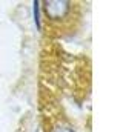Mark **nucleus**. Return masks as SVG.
I'll list each match as a JSON object with an SVG mask.
<instances>
[{"label": "nucleus", "instance_id": "obj_1", "mask_svg": "<svg viewBox=\"0 0 123 132\" xmlns=\"http://www.w3.org/2000/svg\"><path fill=\"white\" fill-rule=\"evenodd\" d=\"M43 9H45V14L48 15V19L62 20L69 14L71 3L66 0H49V2H45Z\"/></svg>", "mask_w": 123, "mask_h": 132}, {"label": "nucleus", "instance_id": "obj_2", "mask_svg": "<svg viewBox=\"0 0 123 132\" xmlns=\"http://www.w3.org/2000/svg\"><path fill=\"white\" fill-rule=\"evenodd\" d=\"M34 23L40 29L42 22H40V2H34Z\"/></svg>", "mask_w": 123, "mask_h": 132}, {"label": "nucleus", "instance_id": "obj_3", "mask_svg": "<svg viewBox=\"0 0 123 132\" xmlns=\"http://www.w3.org/2000/svg\"><path fill=\"white\" fill-rule=\"evenodd\" d=\"M54 132H75L72 128H69V126H59V128H56Z\"/></svg>", "mask_w": 123, "mask_h": 132}]
</instances>
